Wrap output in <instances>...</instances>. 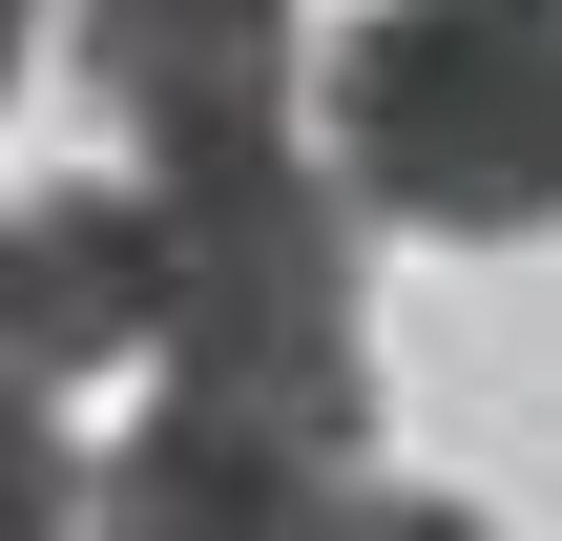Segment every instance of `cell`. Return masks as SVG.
Instances as JSON below:
<instances>
[{
  "instance_id": "6da1fadb",
  "label": "cell",
  "mask_w": 562,
  "mask_h": 541,
  "mask_svg": "<svg viewBox=\"0 0 562 541\" xmlns=\"http://www.w3.org/2000/svg\"><path fill=\"white\" fill-rule=\"evenodd\" d=\"M167 188V396H229L313 459L375 438V313H355V188L292 167V125L146 167Z\"/></svg>"
},
{
  "instance_id": "7a4b0ae2",
  "label": "cell",
  "mask_w": 562,
  "mask_h": 541,
  "mask_svg": "<svg viewBox=\"0 0 562 541\" xmlns=\"http://www.w3.org/2000/svg\"><path fill=\"white\" fill-rule=\"evenodd\" d=\"M334 188L396 229H562V0H375L334 42Z\"/></svg>"
},
{
  "instance_id": "3957f363",
  "label": "cell",
  "mask_w": 562,
  "mask_h": 541,
  "mask_svg": "<svg viewBox=\"0 0 562 541\" xmlns=\"http://www.w3.org/2000/svg\"><path fill=\"white\" fill-rule=\"evenodd\" d=\"M167 354V188H42L0 208V375H104Z\"/></svg>"
},
{
  "instance_id": "277c9868",
  "label": "cell",
  "mask_w": 562,
  "mask_h": 541,
  "mask_svg": "<svg viewBox=\"0 0 562 541\" xmlns=\"http://www.w3.org/2000/svg\"><path fill=\"white\" fill-rule=\"evenodd\" d=\"M83 83L125 104L146 167L250 146V125L292 104V0H83Z\"/></svg>"
},
{
  "instance_id": "5b68a950",
  "label": "cell",
  "mask_w": 562,
  "mask_h": 541,
  "mask_svg": "<svg viewBox=\"0 0 562 541\" xmlns=\"http://www.w3.org/2000/svg\"><path fill=\"white\" fill-rule=\"evenodd\" d=\"M313 500H334L313 438H271V417H229V396H167V417H125V459L83 480V541H292Z\"/></svg>"
},
{
  "instance_id": "8992f818",
  "label": "cell",
  "mask_w": 562,
  "mask_h": 541,
  "mask_svg": "<svg viewBox=\"0 0 562 541\" xmlns=\"http://www.w3.org/2000/svg\"><path fill=\"white\" fill-rule=\"evenodd\" d=\"M0 541H83V459H63L42 375H0Z\"/></svg>"
},
{
  "instance_id": "52a82bcc",
  "label": "cell",
  "mask_w": 562,
  "mask_h": 541,
  "mask_svg": "<svg viewBox=\"0 0 562 541\" xmlns=\"http://www.w3.org/2000/svg\"><path fill=\"white\" fill-rule=\"evenodd\" d=\"M292 541H480V521H459V500H396V480H334Z\"/></svg>"
},
{
  "instance_id": "ba28073f",
  "label": "cell",
  "mask_w": 562,
  "mask_h": 541,
  "mask_svg": "<svg viewBox=\"0 0 562 541\" xmlns=\"http://www.w3.org/2000/svg\"><path fill=\"white\" fill-rule=\"evenodd\" d=\"M21 42H42V0H0V83H21Z\"/></svg>"
}]
</instances>
